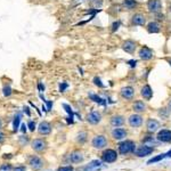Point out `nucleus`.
I'll return each instance as SVG.
<instances>
[{
    "label": "nucleus",
    "instance_id": "nucleus-1",
    "mask_svg": "<svg viewBox=\"0 0 171 171\" xmlns=\"http://www.w3.org/2000/svg\"><path fill=\"white\" fill-rule=\"evenodd\" d=\"M135 143L132 140H125V142L121 143L119 145V151L123 155L129 154V153H134L135 152Z\"/></svg>",
    "mask_w": 171,
    "mask_h": 171
},
{
    "label": "nucleus",
    "instance_id": "nucleus-2",
    "mask_svg": "<svg viewBox=\"0 0 171 171\" xmlns=\"http://www.w3.org/2000/svg\"><path fill=\"white\" fill-rule=\"evenodd\" d=\"M118 159V154L114 149H106L102 155V160L106 163H112Z\"/></svg>",
    "mask_w": 171,
    "mask_h": 171
},
{
    "label": "nucleus",
    "instance_id": "nucleus-3",
    "mask_svg": "<svg viewBox=\"0 0 171 171\" xmlns=\"http://www.w3.org/2000/svg\"><path fill=\"white\" fill-rule=\"evenodd\" d=\"M153 151H154L153 147H149L148 145H144V146H140V147L136 151L135 154L137 155V156H139V158H144V156H147V155L152 154Z\"/></svg>",
    "mask_w": 171,
    "mask_h": 171
},
{
    "label": "nucleus",
    "instance_id": "nucleus-4",
    "mask_svg": "<svg viewBox=\"0 0 171 171\" xmlns=\"http://www.w3.org/2000/svg\"><path fill=\"white\" fill-rule=\"evenodd\" d=\"M107 145V140L104 136H96L95 138L92 139V146L95 148H103Z\"/></svg>",
    "mask_w": 171,
    "mask_h": 171
},
{
    "label": "nucleus",
    "instance_id": "nucleus-5",
    "mask_svg": "<svg viewBox=\"0 0 171 171\" xmlns=\"http://www.w3.org/2000/svg\"><path fill=\"white\" fill-rule=\"evenodd\" d=\"M158 140L162 143H169L171 142V130H161L158 134Z\"/></svg>",
    "mask_w": 171,
    "mask_h": 171
},
{
    "label": "nucleus",
    "instance_id": "nucleus-6",
    "mask_svg": "<svg viewBox=\"0 0 171 171\" xmlns=\"http://www.w3.org/2000/svg\"><path fill=\"white\" fill-rule=\"evenodd\" d=\"M147 6H148L149 12H152V13H159V12L161 10L162 3L160 0H149L147 3Z\"/></svg>",
    "mask_w": 171,
    "mask_h": 171
},
{
    "label": "nucleus",
    "instance_id": "nucleus-7",
    "mask_svg": "<svg viewBox=\"0 0 171 171\" xmlns=\"http://www.w3.org/2000/svg\"><path fill=\"white\" fill-rule=\"evenodd\" d=\"M100 119H102V115L100 113L96 112V111H92L91 113H89L88 116H87V120H88L89 123L91 125H97L98 122H100Z\"/></svg>",
    "mask_w": 171,
    "mask_h": 171
},
{
    "label": "nucleus",
    "instance_id": "nucleus-8",
    "mask_svg": "<svg viewBox=\"0 0 171 171\" xmlns=\"http://www.w3.org/2000/svg\"><path fill=\"white\" fill-rule=\"evenodd\" d=\"M67 161L72 162V163H80L83 161V155L81 152H73L69 155Z\"/></svg>",
    "mask_w": 171,
    "mask_h": 171
},
{
    "label": "nucleus",
    "instance_id": "nucleus-9",
    "mask_svg": "<svg viewBox=\"0 0 171 171\" xmlns=\"http://www.w3.org/2000/svg\"><path fill=\"white\" fill-rule=\"evenodd\" d=\"M38 131H39L40 135H48L51 131V125H50V123H48L46 121L41 122L39 125V127H38Z\"/></svg>",
    "mask_w": 171,
    "mask_h": 171
},
{
    "label": "nucleus",
    "instance_id": "nucleus-10",
    "mask_svg": "<svg viewBox=\"0 0 171 171\" xmlns=\"http://www.w3.org/2000/svg\"><path fill=\"white\" fill-rule=\"evenodd\" d=\"M139 57L144 61H148L153 57V51L148 47H143L142 49L139 50Z\"/></svg>",
    "mask_w": 171,
    "mask_h": 171
},
{
    "label": "nucleus",
    "instance_id": "nucleus-11",
    "mask_svg": "<svg viewBox=\"0 0 171 171\" xmlns=\"http://www.w3.org/2000/svg\"><path fill=\"white\" fill-rule=\"evenodd\" d=\"M46 142L42 139H34L32 142V148L37 152H42L46 148Z\"/></svg>",
    "mask_w": 171,
    "mask_h": 171
},
{
    "label": "nucleus",
    "instance_id": "nucleus-12",
    "mask_svg": "<svg viewBox=\"0 0 171 171\" xmlns=\"http://www.w3.org/2000/svg\"><path fill=\"white\" fill-rule=\"evenodd\" d=\"M143 123V118L138 114H134L129 118V125L131 127H140Z\"/></svg>",
    "mask_w": 171,
    "mask_h": 171
},
{
    "label": "nucleus",
    "instance_id": "nucleus-13",
    "mask_svg": "<svg viewBox=\"0 0 171 171\" xmlns=\"http://www.w3.org/2000/svg\"><path fill=\"white\" fill-rule=\"evenodd\" d=\"M112 136L114 139H123L127 137V131H125V129H121V128H115L114 130L112 131Z\"/></svg>",
    "mask_w": 171,
    "mask_h": 171
},
{
    "label": "nucleus",
    "instance_id": "nucleus-14",
    "mask_svg": "<svg viewBox=\"0 0 171 171\" xmlns=\"http://www.w3.org/2000/svg\"><path fill=\"white\" fill-rule=\"evenodd\" d=\"M30 164H31V167H32L34 170H39V169L42 168L43 162L42 160H40L38 156H33V158L30 159Z\"/></svg>",
    "mask_w": 171,
    "mask_h": 171
},
{
    "label": "nucleus",
    "instance_id": "nucleus-15",
    "mask_svg": "<svg viewBox=\"0 0 171 171\" xmlns=\"http://www.w3.org/2000/svg\"><path fill=\"white\" fill-rule=\"evenodd\" d=\"M134 88L132 87H125V88H122L121 90V96L125 99H131L134 97Z\"/></svg>",
    "mask_w": 171,
    "mask_h": 171
},
{
    "label": "nucleus",
    "instance_id": "nucleus-16",
    "mask_svg": "<svg viewBox=\"0 0 171 171\" xmlns=\"http://www.w3.org/2000/svg\"><path fill=\"white\" fill-rule=\"evenodd\" d=\"M159 128H160V123H159L156 120L149 119V120L147 121V129H148V131H149V132L156 131Z\"/></svg>",
    "mask_w": 171,
    "mask_h": 171
},
{
    "label": "nucleus",
    "instance_id": "nucleus-17",
    "mask_svg": "<svg viewBox=\"0 0 171 171\" xmlns=\"http://www.w3.org/2000/svg\"><path fill=\"white\" fill-rule=\"evenodd\" d=\"M123 49H125L127 53H134L136 49V42L132 41V40H127V41L123 43Z\"/></svg>",
    "mask_w": 171,
    "mask_h": 171
},
{
    "label": "nucleus",
    "instance_id": "nucleus-18",
    "mask_svg": "<svg viewBox=\"0 0 171 171\" xmlns=\"http://www.w3.org/2000/svg\"><path fill=\"white\" fill-rule=\"evenodd\" d=\"M132 24L135 25H144L145 24V17L142 14H136L135 16L132 17Z\"/></svg>",
    "mask_w": 171,
    "mask_h": 171
},
{
    "label": "nucleus",
    "instance_id": "nucleus-19",
    "mask_svg": "<svg viewBox=\"0 0 171 171\" xmlns=\"http://www.w3.org/2000/svg\"><path fill=\"white\" fill-rule=\"evenodd\" d=\"M152 95H153V91L149 86H144L142 89V96L145 99H151Z\"/></svg>",
    "mask_w": 171,
    "mask_h": 171
},
{
    "label": "nucleus",
    "instance_id": "nucleus-20",
    "mask_svg": "<svg viewBox=\"0 0 171 171\" xmlns=\"http://www.w3.org/2000/svg\"><path fill=\"white\" fill-rule=\"evenodd\" d=\"M111 123H112V125H114V127H120V125H122L125 123V119H123V116H121V115H115V116L112 118V120H111Z\"/></svg>",
    "mask_w": 171,
    "mask_h": 171
},
{
    "label": "nucleus",
    "instance_id": "nucleus-21",
    "mask_svg": "<svg viewBox=\"0 0 171 171\" xmlns=\"http://www.w3.org/2000/svg\"><path fill=\"white\" fill-rule=\"evenodd\" d=\"M100 165H102V163L96 160V161L90 162V163H89V164L87 165L85 169H83V171H94V170H96V169H98Z\"/></svg>",
    "mask_w": 171,
    "mask_h": 171
},
{
    "label": "nucleus",
    "instance_id": "nucleus-22",
    "mask_svg": "<svg viewBox=\"0 0 171 171\" xmlns=\"http://www.w3.org/2000/svg\"><path fill=\"white\" fill-rule=\"evenodd\" d=\"M147 31L149 33H158V32H160V25H159L156 22H151V23L148 24Z\"/></svg>",
    "mask_w": 171,
    "mask_h": 171
},
{
    "label": "nucleus",
    "instance_id": "nucleus-23",
    "mask_svg": "<svg viewBox=\"0 0 171 171\" xmlns=\"http://www.w3.org/2000/svg\"><path fill=\"white\" fill-rule=\"evenodd\" d=\"M145 109H146V105L144 104V102L138 100V102H136L134 104V110H135L136 112H144Z\"/></svg>",
    "mask_w": 171,
    "mask_h": 171
},
{
    "label": "nucleus",
    "instance_id": "nucleus-24",
    "mask_svg": "<svg viewBox=\"0 0 171 171\" xmlns=\"http://www.w3.org/2000/svg\"><path fill=\"white\" fill-rule=\"evenodd\" d=\"M21 119H22V115H21L20 113H18L17 115H15V118H14V122H13L14 131H17V130H18V127H20Z\"/></svg>",
    "mask_w": 171,
    "mask_h": 171
},
{
    "label": "nucleus",
    "instance_id": "nucleus-25",
    "mask_svg": "<svg viewBox=\"0 0 171 171\" xmlns=\"http://www.w3.org/2000/svg\"><path fill=\"white\" fill-rule=\"evenodd\" d=\"M164 158H167V153H163V154H160L158 155V156H155V158L151 159V160L147 162V164H152V163H155V162L158 161H161V160H163Z\"/></svg>",
    "mask_w": 171,
    "mask_h": 171
},
{
    "label": "nucleus",
    "instance_id": "nucleus-26",
    "mask_svg": "<svg viewBox=\"0 0 171 171\" xmlns=\"http://www.w3.org/2000/svg\"><path fill=\"white\" fill-rule=\"evenodd\" d=\"M63 107L65 109V111L67 112V114L70 115L69 122H71V123H72V122H73V111H72V109H71V106H69L67 104H63Z\"/></svg>",
    "mask_w": 171,
    "mask_h": 171
},
{
    "label": "nucleus",
    "instance_id": "nucleus-27",
    "mask_svg": "<svg viewBox=\"0 0 171 171\" xmlns=\"http://www.w3.org/2000/svg\"><path fill=\"white\" fill-rule=\"evenodd\" d=\"M89 97H90V98H91L95 103H98V104L105 105V102H104V99H102L100 97H98L97 95H94V94H89Z\"/></svg>",
    "mask_w": 171,
    "mask_h": 171
},
{
    "label": "nucleus",
    "instance_id": "nucleus-28",
    "mask_svg": "<svg viewBox=\"0 0 171 171\" xmlns=\"http://www.w3.org/2000/svg\"><path fill=\"white\" fill-rule=\"evenodd\" d=\"M123 3H125V6L127 7L128 9H132V8L136 7V5H137V2H136L135 0H125Z\"/></svg>",
    "mask_w": 171,
    "mask_h": 171
},
{
    "label": "nucleus",
    "instance_id": "nucleus-29",
    "mask_svg": "<svg viewBox=\"0 0 171 171\" xmlns=\"http://www.w3.org/2000/svg\"><path fill=\"white\" fill-rule=\"evenodd\" d=\"M3 95L7 96V97L12 95V88H10L9 85H8V86H5V87H3Z\"/></svg>",
    "mask_w": 171,
    "mask_h": 171
},
{
    "label": "nucleus",
    "instance_id": "nucleus-30",
    "mask_svg": "<svg viewBox=\"0 0 171 171\" xmlns=\"http://www.w3.org/2000/svg\"><path fill=\"white\" fill-rule=\"evenodd\" d=\"M13 168H12V165L10 164H2L0 167V171H12Z\"/></svg>",
    "mask_w": 171,
    "mask_h": 171
},
{
    "label": "nucleus",
    "instance_id": "nucleus-31",
    "mask_svg": "<svg viewBox=\"0 0 171 171\" xmlns=\"http://www.w3.org/2000/svg\"><path fill=\"white\" fill-rule=\"evenodd\" d=\"M27 128L30 129V131H34V129H36V122L29 121L27 122Z\"/></svg>",
    "mask_w": 171,
    "mask_h": 171
},
{
    "label": "nucleus",
    "instance_id": "nucleus-32",
    "mask_svg": "<svg viewBox=\"0 0 171 171\" xmlns=\"http://www.w3.org/2000/svg\"><path fill=\"white\" fill-rule=\"evenodd\" d=\"M57 171H73V168L71 165H66V167H62V168H59Z\"/></svg>",
    "mask_w": 171,
    "mask_h": 171
},
{
    "label": "nucleus",
    "instance_id": "nucleus-33",
    "mask_svg": "<svg viewBox=\"0 0 171 171\" xmlns=\"http://www.w3.org/2000/svg\"><path fill=\"white\" fill-rule=\"evenodd\" d=\"M94 82H95L96 86H98V87H100V88H103V87H104V85L102 83L100 79H98V78H95V79H94Z\"/></svg>",
    "mask_w": 171,
    "mask_h": 171
},
{
    "label": "nucleus",
    "instance_id": "nucleus-34",
    "mask_svg": "<svg viewBox=\"0 0 171 171\" xmlns=\"http://www.w3.org/2000/svg\"><path fill=\"white\" fill-rule=\"evenodd\" d=\"M67 87H69V85H67V83H65V82H63L62 85L59 86V91L61 92H63V91H65V89L67 88Z\"/></svg>",
    "mask_w": 171,
    "mask_h": 171
},
{
    "label": "nucleus",
    "instance_id": "nucleus-35",
    "mask_svg": "<svg viewBox=\"0 0 171 171\" xmlns=\"http://www.w3.org/2000/svg\"><path fill=\"white\" fill-rule=\"evenodd\" d=\"M14 171H27V168L23 167V165H20V167H16L14 169Z\"/></svg>",
    "mask_w": 171,
    "mask_h": 171
},
{
    "label": "nucleus",
    "instance_id": "nucleus-36",
    "mask_svg": "<svg viewBox=\"0 0 171 171\" xmlns=\"http://www.w3.org/2000/svg\"><path fill=\"white\" fill-rule=\"evenodd\" d=\"M79 140L81 143H83L86 140V134H85V132H83V134H80V135H79Z\"/></svg>",
    "mask_w": 171,
    "mask_h": 171
},
{
    "label": "nucleus",
    "instance_id": "nucleus-37",
    "mask_svg": "<svg viewBox=\"0 0 171 171\" xmlns=\"http://www.w3.org/2000/svg\"><path fill=\"white\" fill-rule=\"evenodd\" d=\"M27 125H25V123H23V125H22V129H21L22 132H27Z\"/></svg>",
    "mask_w": 171,
    "mask_h": 171
},
{
    "label": "nucleus",
    "instance_id": "nucleus-38",
    "mask_svg": "<svg viewBox=\"0 0 171 171\" xmlns=\"http://www.w3.org/2000/svg\"><path fill=\"white\" fill-rule=\"evenodd\" d=\"M24 112L27 113V116H30V115H31V113H30V109H29V107H24Z\"/></svg>",
    "mask_w": 171,
    "mask_h": 171
},
{
    "label": "nucleus",
    "instance_id": "nucleus-39",
    "mask_svg": "<svg viewBox=\"0 0 171 171\" xmlns=\"http://www.w3.org/2000/svg\"><path fill=\"white\" fill-rule=\"evenodd\" d=\"M129 64H130V66H132V67H134V66H136V64H137V62H136V61H130V62H128Z\"/></svg>",
    "mask_w": 171,
    "mask_h": 171
},
{
    "label": "nucleus",
    "instance_id": "nucleus-40",
    "mask_svg": "<svg viewBox=\"0 0 171 171\" xmlns=\"http://www.w3.org/2000/svg\"><path fill=\"white\" fill-rule=\"evenodd\" d=\"M5 140V135H3L2 132H0V143L3 142Z\"/></svg>",
    "mask_w": 171,
    "mask_h": 171
},
{
    "label": "nucleus",
    "instance_id": "nucleus-41",
    "mask_svg": "<svg viewBox=\"0 0 171 171\" xmlns=\"http://www.w3.org/2000/svg\"><path fill=\"white\" fill-rule=\"evenodd\" d=\"M118 27H119V23H114V24H113V31H115V30L118 29Z\"/></svg>",
    "mask_w": 171,
    "mask_h": 171
},
{
    "label": "nucleus",
    "instance_id": "nucleus-42",
    "mask_svg": "<svg viewBox=\"0 0 171 171\" xmlns=\"http://www.w3.org/2000/svg\"><path fill=\"white\" fill-rule=\"evenodd\" d=\"M51 104H53L51 102H48V103H47V106H48V109H47V110H48V111H49L50 107H51Z\"/></svg>",
    "mask_w": 171,
    "mask_h": 171
},
{
    "label": "nucleus",
    "instance_id": "nucleus-43",
    "mask_svg": "<svg viewBox=\"0 0 171 171\" xmlns=\"http://www.w3.org/2000/svg\"><path fill=\"white\" fill-rule=\"evenodd\" d=\"M39 89L40 90H45V86H42L41 83H39Z\"/></svg>",
    "mask_w": 171,
    "mask_h": 171
},
{
    "label": "nucleus",
    "instance_id": "nucleus-44",
    "mask_svg": "<svg viewBox=\"0 0 171 171\" xmlns=\"http://www.w3.org/2000/svg\"><path fill=\"white\" fill-rule=\"evenodd\" d=\"M167 158H171V151H169L168 153H167Z\"/></svg>",
    "mask_w": 171,
    "mask_h": 171
},
{
    "label": "nucleus",
    "instance_id": "nucleus-45",
    "mask_svg": "<svg viewBox=\"0 0 171 171\" xmlns=\"http://www.w3.org/2000/svg\"><path fill=\"white\" fill-rule=\"evenodd\" d=\"M1 125H2V122H1V120H0V129H1Z\"/></svg>",
    "mask_w": 171,
    "mask_h": 171
},
{
    "label": "nucleus",
    "instance_id": "nucleus-46",
    "mask_svg": "<svg viewBox=\"0 0 171 171\" xmlns=\"http://www.w3.org/2000/svg\"><path fill=\"white\" fill-rule=\"evenodd\" d=\"M168 62H169V64L171 65V58H170V59H168Z\"/></svg>",
    "mask_w": 171,
    "mask_h": 171
},
{
    "label": "nucleus",
    "instance_id": "nucleus-47",
    "mask_svg": "<svg viewBox=\"0 0 171 171\" xmlns=\"http://www.w3.org/2000/svg\"><path fill=\"white\" fill-rule=\"evenodd\" d=\"M169 107H170V110H171V102L169 103Z\"/></svg>",
    "mask_w": 171,
    "mask_h": 171
},
{
    "label": "nucleus",
    "instance_id": "nucleus-48",
    "mask_svg": "<svg viewBox=\"0 0 171 171\" xmlns=\"http://www.w3.org/2000/svg\"><path fill=\"white\" fill-rule=\"evenodd\" d=\"M170 9H171V7H170Z\"/></svg>",
    "mask_w": 171,
    "mask_h": 171
}]
</instances>
